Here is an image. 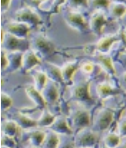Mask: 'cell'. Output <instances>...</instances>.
Returning <instances> with one entry per match:
<instances>
[{
	"mask_svg": "<svg viewBox=\"0 0 126 148\" xmlns=\"http://www.w3.org/2000/svg\"><path fill=\"white\" fill-rule=\"evenodd\" d=\"M70 99L87 108L94 104L95 102L90 94V78L86 76L79 77L78 81L72 83L70 90Z\"/></svg>",
	"mask_w": 126,
	"mask_h": 148,
	"instance_id": "6da1fadb",
	"label": "cell"
},
{
	"mask_svg": "<svg viewBox=\"0 0 126 148\" xmlns=\"http://www.w3.org/2000/svg\"><path fill=\"white\" fill-rule=\"evenodd\" d=\"M67 120L74 134L83 128L90 127L92 125L88 109L77 103H76V105L70 109Z\"/></svg>",
	"mask_w": 126,
	"mask_h": 148,
	"instance_id": "7a4b0ae2",
	"label": "cell"
},
{
	"mask_svg": "<svg viewBox=\"0 0 126 148\" xmlns=\"http://www.w3.org/2000/svg\"><path fill=\"white\" fill-rule=\"evenodd\" d=\"M29 48L36 52L41 59H46L53 55L55 51L54 43L43 33L29 34Z\"/></svg>",
	"mask_w": 126,
	"mask_h": 148,
	"instance_id": "3957f363",
	"label": "cell"
},
{
	"mask_svg": "<svg viewBox=\"0 0 126 148\" xmlns=\"http://www.w3.org/2000/svg\"><path fill=\"white\" fill-rule=\"evenodd\" d=\"M75 147H97L100 140V134L92 127H86L75 133Z\"/></svg>",
	"mask_w": 126,
	"mask_h": 148,
	"instance_id": "277c9868",
	"label": "cell"
},
{
	"mask_svg": "<svg viewBox=\"0 0 126 148\" xmlns=\"http://www.w3.org/2000/svg\"><path fill=\"white\" fill-rule=\"evenodd\" d=\"M2 50L6 51H25L29 49V40L27 38H20L4 31L1 37Z\"/></svg>",
	"mask_w": 126,
	"mask_h": 148,
	"instance_id": "5b68a950",
	"label": "cell"
},
{
	"mask_svg": "<svg viewBox=\"0 0 126 148\" xmlns=\"http://www.w3.org/2000/svg\"><path fill=\"white\" fill-rule=\"evenodd\" d=\"M62 16L66 23L70 27L81 33H86L89 29L88 21H87L82 14L78 10H72L66 8L63 11Z\"/></svg>",
	"mask_w": 126,
	"mask_h": 148,
	"instance_id": "8992f818",
	"label": "cell"
},
{
	"mask_svg": "<svg viewBox=\"0 0 126 148\" xmlns=\"http://www.w3.org/2000/svg\"><path fill=\"white\" fill-rule=\"evenodd\" d=\"M125 38L124 30L119 29L115 33H110L107 34L103 36H102L99 40L92 46V48L88 53H92L93 51H100L104 53H109L110 49L113 46L120 40H123Z\"/></svg>",
	"mask_w": 126,
	"mask_h": 148,
	"instance_id": "52a82bcc",
	"label": "cell"
},
{
	"mask_svg": "<svg viewBox=\"0 0 126 148\" xmlns=\"http://www.w3.org/2000/svg\"><path fill=\"white\" fill-rule=\"evenodd\" d=\"M114 112L108 108H101L96 112L92 121V128L99 134L106 131L114 120Z\"/></svg>",
	"mask_w": 126,
	"mask_h": 148,
	"instance_id": "ba28073f",
	"label": "cell"
},
{
	"mask_svg": "<svg viewBox=\"0 0 126 148\" xmlns=\"http://www.w3.org/2000/svg\"><path fill=\"white\" fill-rule=\"evenodd\" d=\"M14 19L28 24L31 29L38 26L41 23L40 16L30 7H23L18 9L14 15Z\"/></svg>",
	"mask_w": 126,
	"mask_h": 148,
	"instance_id": "9c48e42d",
	"label": "cell"
},
{
	"mask_svg": "<svg viewBox=\"0 0 126 148\" xmlns=\"http://www.w3.org/2000/svg\"><path fill=\"white\" fill-rule=\"evenodd\" d=\"M93 62L99 65L101 69L110 76H115L116 70L114 66L113 58L109 53H104L100 51H93L90 53Z\"/></svg>",
	"mask_w": 126,
	"mask_h": 148,
	"instance_id": "30bf717a",
	"label": "cell"
},
{
	"mask_svg": "<svg viewBox=\"0 0 126 148\" xmlns=\"http://www.w3.org/2000/svg\"><path fill=\"white\" fill-rule=\"evenodd\" d=\"M107 23V15L106 11L98 9L94 10L91 13L90 18L88 20V26L91 31L99 36L102 33V29Z\"/></svg>",
	"mask_w": 126,
	"mask_h": 148,
	"instance_id": "8fae6325",
	"label": "cell"
},
{
	"mask_svg": "<svg viewBox=\"0 0 126 148\" xmlns=\"http://www.w3.org/2000/svg\"><path fill=\"white\" fill-rule=\"evenodd\" d=\"M31 27L24 22L15 19L9 21L5 25V31L20 38H27L29 36Z\"/></svg>",
	"mask_w": 126,
	"mask_h": 148,
	"instance_id": "7c38bea8",
	"label": "cell"
},
{
	"mask_svg": "<svg viewBox=\"0 0 126 148\" xmlns=\"http://www.w3.org/2000/svg\"><path fill=\"white\" fill-rule=\"evenodd\" d=\"M41 94L45 99L47 106H52L55 105L59 99V88L58 83H55L54 81L48 80V82L45 86V88L42 89Z\"/></svg>",
	"mask_w": 126,
	"mask_h": 148,
	"instance_id": "4fadbf2b",
	"label": "cell"
},
{
	"mask_svg": "<svg viewBox=\"0 0 126 148\" xmlns=\"http://www.w3.org/2000/svg\"><path fill=\"white\" fill-rule=\"evenodd\" d=\"M60 136H72L73 134L72 128L67 120V117L64 115H56L53 123L48 127Z\"/></svg>",
	"mask_w": 126,
	"mask_h": 148,
	"instance_id": "5bb4252c",
	"label": "cell"
},
{
	"mask_svg": "<svg viewBox=\"0 0 126 148\" xmlns=\"http://www.w3.org/2000/svg\"><path fill=\"white\" fill-rule=\"evenodd\" d=\"M42 60L37 56L36 52L31 50L30 48L24 51L22 57V66H21V72L22 73H29L36 66L41 63Z\"/></svg>",
	"mask_w": 126,
	"mask_h": 148,
	"instance_id": "9a60e30c",
	"label": "cell"
},
{
	"mask_svg": "<svg viewBox=\"0 0 126 148\" xmlns=\"http://www.w3.org/2000/svg\"><path fill=\"white\" fill-rule=\"evenodd\" d=\"M122 92V89L112 85L109 82L103 81L100 82L96 86V93L99 99H105L109 97H114L115 95L120 94Z\"/></svg>",
	"mask_w": 126,
	"mask_h": 148,
	"instance_id": "2e32d148",
	"label": "cell"
},
{
	"mask_svg": "<svg viewBox=\"0 0 126 148\" xmlns=\"http://www.w3.org/2000/svg\"><path fill=\"white\" fill-rule=\"evenodd\" d=\"M48 78L51 81H54L55 83H58L59 85H65L66 83L63 79L62 69L54 63L44 62V70Z\"/></svg>",
	"mask_w": 126,
	"mask_h": 148,
	"instance_id": "e0dca14e",
	"label": "cell"
},
{
	"mask_svg": "<svg viewBox=\"0 0 126 148\" xmlns=\"http://www.w3.org/2000/svg\"><path fill=\"white\" fill-rule=\"evenodd\" d=\"M25 92L28 97L35 103L36 110H45L46 109V103L41 94V92L38 91L34 85H27L25 87Z\"/></svg>",
	"mask_w": 126,
	"mask_h": 148,
	"instance_id": "ac0fdd59",
	"label": "cell"
},
{
	"mask_svg": "<svg viewBox=\"0 0 126 148\" xmlns=\"http://www.w3.org/2000/svg\"><path fill=\"white\" fill-rule=\"evenodd\" d=\"M12 119L17 122V124L21 130H28L34 129V128L38 127L37 120L30 118V116H29L23 112H17V113L14 114Z\"/></svg>",
	"mask_w": 126,
	"mask_h": 148,
	"instance_id": "d6986e66",
	"label": "cell"
},
{
	"mask_svg": "<svg viewBox=\"0 0 126 148\" xmlns=\"http://www.w3.org/2000/svg\"><path fill=\"white\" fill-rule=\"evenodd\" d=\"M24 51H7V57L9 61V66L6 70L8 73H14L16 70L21 69L22 66V57Z\"/></svg>",
	"mask_w": 126,
	"mask_h": 148,
	"instance_id": "ffe728a7",
	"label": "cell"
},
{
	"mask_svg": "<svg viewBox=\"0 0 126 148\" xmlns=\"http://www.w3.org/2000/svg\"><path fill=\"white\" fill-rule=\"evenodd\" d=\"M79 66H80V62L77 60L67 62L62 65L61 69H62L63 79L66 84L72 83L74 73H76Z\"/></svg>",
	"mask_w": 126,
	"mask_h": 148,
	"instance_id": "44dd1931",
	"label": "cell"
},
{
	"mask_svg": "<svg viewBox=\"0 0 126 148\" xmlns=\"http://www.w3.org/2000/svg\"><path fill=\"white\" fill-rule=\"evenodd\" d=\"M26 131H27L28 140L29 142V145L40 148L45 140L46 132L41 129H37V128L28 130Z\"/></svg>",
	"mask_w": 126,
	"mask_h": 148,
	"instance_id": "7402d4cb",
	"label": "cell"
},
{
	"mask_svg": "<svg viewBox=\"0 0 126 148\" xmlns=\"http://www.w3.org/2000/svg\"><path fill=\"white\" fill-rule=\"evenodd\" d=\"M20 130L21 129L18 126L17 122L13 119L3 120L1 123V132H2V134L8 135L9 136L15 137L17 135H18Z\"/></svg>",
	"mask_w": 126,
	"mask_h": 148,
	"instance_id": "603a6c76",
	"label": "cell"
},
{
	"mask_svg": "<svg viewBox=\"0 0 126 148\" xmlns=\"http://www.w3.org/2000/svg\"><path fill=\"white\" fill-rule=\"evenodd\" d=\"M126 11V4L116 3V2H110V4L108 9V18L112 19L120 18Z\"/></svg>",
	"mask_w": 126,
	"mask_h": 148,
	"instance_id": "cb8c5ba5",
	"label": "cell"
},
{
	"mask_svg": "<svg viewBox=\"0 0 126 148\" xmlns=\"http://www.w3.org/2000/svg\"><path fill=\"white\" fill-rule=\"evenodd\" d=\"M61 136H62L49 130L46 132L45 140L40 148H57L61 142Z\"/></svg>",
	"mask_w": 126,
	"mask_h": 148,
	"instance_id": "d4e9b609",
	"label": "cell"
},
{
	"mask_svg": "<svg viewBox=\"0 0 126 148\" xmlns=\"http://www.w3.org/2000/svg\"><path fill=\"white\" fill-rule=\"evenodd\" d=\"M55 116L54 114H52L48 109H45L42 110V113L40 116V118L37 120V125L39 128H43L46 127L48 128L55 119Z\"/></svg>",
	"mask_w": 126,
	"mask_h": 148,
	"instance_id": "484cf974",
	"label": "cell"
},
{
	"mask_svg": "<svg viewBox=\"0 0 126 148\" xmlns=\"http://www.w3.org/2000/svg\"><path fill=\"white\" fill-rule=\"evenodd\" d=\"M32 77H33L34 82H35V85H34L35 88L38 91L41 92L49 80L46 73L44 71H40V70L34 71L32 73Z\"/></svg>",
	"mask_w": 126,
	"mask_h": 148,
	"instance_id": "4316f807",
	"label": "cell"
},
{
	"mask_svg": "<svg viewBox=\"0 0 126 148\" xmlns=\"http://www.w3.org/2000/svg\"><path fill=\"white\" fill-rule=\"evenodd\" d=\"M79 68L81 73L88 78H90L91 76H94V73H97L98 69H101L99 65L92 61H86L82 62L79 66Z\"/></svg>",
	"mask_w": 126,
	"mask_h": 148,
	"instance_id": "83f0119b",
	"label": "cell"
},
{
	"mask_svg": "<svg viewBox=\"0 0 126 148\" xmlns=\"http://www.w3.org/2000/svg\"><path fill=\"white\" fill-rule=\"evenodd\" d=\"M122 140V137L117 132H110L106 134L103 138V143L108 148H116Z\"/></svg>",
	"mask_w": 126,
	"mask_h": 148,
	"instance_id": "f1b7e54d",
	"label": "cell"
},
{
	"mask_svg": "<svg viewBox=\"0 0 126 148\" xmlns=\"http://www.w3.org/2000/svg\"><path fill=\"white\" fill-rule=\"evenodd\" d=\"M110 2V0H88V9L92 12L98 9L108 11Z\"/></svg>",
	"mask_w": 126,
	"mask_h": 148,
	"instance_id": "f546056e",
	"label": "cell"
},
{
	"mask_svg": "<svg viewBox=\"0 0 126 148\" xmlns=\"http://www.w3.org/2000/svg\"><path fill=\"white\" fill-rule=\"evenodd\" d=\"M64 6L72 10H77L81 8L88 9V0H66Z\"/></svg>",
	"mask_w": 126,
	"mask_h": 148,
	"instance_id": "4dcf8cb0",
	"label": "cell"
},
{
	"mask_svg": "<svg viewBox=\"0 0 126 148\" xmlns=\"http://www.w3.org/2000/svg\"><path fill=\"white\" fill-rule=\"evenodd\" d=\"M12 98L6 92H1V108L2 110H7L12 106Z\"/></svg>",
	"mask_w": 126,
	"mask_h": 148,
	"instance_id": "1f68e13d",
	"label": "cell"
},
{
	"mask_svg": "<svg viewBox=\"0 0 126 148\" xmlns=\"http://www.w3.org/2000/svg\"><path fill=\"white\" fill-rule=\"evenodd\" d=\"M16 141L14 137L9 136L8 135L2 134L1 135V146H5L11 148H15L16 147Z\"/></svg>",
	"mask_w": 126,
	"mask_h": 148,
	"instance_id": "d6a6232c",
	"label": "cell"
},
{
	"mask_svg": "<svg viewBox=\"0 0 126 148\" xmlns=\"http://www.w3.org/2000/svg\"><path fill=\"white\" fill-rule=\"evenodd\" d=\"M72 136H65L64 140L61 138L60 145L57 148H75V143H74V139L70 138Z\"/></svg>",
	"mask_w": 126,
	"mask_h": 148,
	"instance_id": "836d02e7",
	"label": "cell"
},
{
	"mask_svg": "<svg viewBox=\"0 0 126 148\" xmlns=\"http://www.w3.org/2000/svg\"><path fill=\"white\" fill-rule=\"evenodd\" d=\"M117 133L121 137L126 136V117L121 118L117 125Z\"/></svg>",
	"mask_w": 126,
	"mask_h": 148,
	"instance_id": "e575fe53",
	"label": "cell"
},
{
	"mask_svg": "<svg viewBox=\"0 0 126 148\" xmlns=\"http://www.w3.org/2000/svg\"><path fill=\"white\" fill-rule=\"evenodd\" d=\"M9 66V61L7 57V51L4 50H1V67L2 71L6 72Z\"/></svg>",
	"mask_w": 126,
	"mask_h": 148,
	"instance_id": "d590c367",
	"label": "cell"
},
{
	"mask_svg": "<svg viewBox=\"0 0 126 148\" xmlns=\"http://www.w3.org/2000/svg\"><path fill=\"white\" fill-rule=\"evenodd\" d=\"M65 2H66V0H53V2H52V4H51V8L50 9V11L51 12H56V11H58V9L65 3Z\"/></svg>",
	"mask_w": 126,
	"mask_h": 148,
	"instance_id": "8d00e7d4",
	"label": "cell"
},
{
	"mask_svg": "<svg viewBox=\"0 0 126 148\" xmlns=\"http://www.w3.org/2000/svg\"><path fill=\"white\" fill-rule=\"evenodd\" d=\"M11 0H1V11L6 12L9 8V3Z\"/></svg>",
	"mask_w": 126,
	"mask_h": 148,
	"instance_id": "74e56055",
	"label": "cell"
},
{
	"mask_svg": "<svg viewBox=\"0 0 126 148\" xmlns=\"http://www.w3.org/2000/svg\"><path fill=\"white\" fill-rule=\"evenodd\" d=\"M118 60H119L123 64L126 66V48L125 49H124V51H121V52L118 54Z\"/></svg>",
	"mask_w": 126,
	"mask_h": 148,
	"instance_id": "f35d334b",
	"label": "cell"
},
{
	"mask_svg": "<svg viewBox=\"0 0 126 148\" xmlns=\"http://www.w3.org/2000/svg\"><path fill=\"white\" fill-rule=\"evenodd\" d=\"M120 21H121V25L124 28V33H126V11L125 13L123 14V16L120 18Z\"/></svg>",
	"mask_w": 126,
	"mask_h": 148,
	"instance_id": "ab89813d",
	"label": "cell"
},
{
	"mask_svg": "<svg viewBox=\"0 0 126 148\" xmlns=\"http://www.w3.org/2000/svg\"><path fill=\"white\" fill-rule=\"evenodd\" d=\"M48 0H31V3L36 5V6H40L41 4H43L44 3L47 2Z\"/></svg>",
	"mask_w": 126,
	"mask_h": 148,
	"instance_id": "60d3db41",
	"label": "cell"
},
{
	"mask_svg": "<svg viewBox=\"0 0 126 148\" xmlns=\"http://www.w3.org/2000/svg\"><path fill=\"white\" fill-rule=\"evenodd\" d=\"M120 83H122L124 87H126V71L124 72L120 76Z\"/></svg>",
	"mask_w": 126,
	"mask_h": 148,
	"instance_id": "b9f144b4",
	"label": "cell"
},
{
	"mask_svg": "<svg viewBox=\"0 0 126 148\" xmlns=\"http://www.w3.org/2000/svg\"><path fill=\"white\" fill-rule=\"evenodd\" d=\"M124 140H121L120 144L118 145V147L116 148H126V136L125 137H122Z\"/></svg>",
	"mask_w": 126,
	"mask_h": 148,
	"instance_id": "7bdbcfd3",
	"label": "cell"
},
{
	"mask_svg": "<svg viewBox=\"0 0 126 148\" xmlns=\"http://www.w3.org/2000/svg\"><path fill=\"white\" fill-rule=\"evenodd\" d=\"M111 2H116V3H124L126 4V0H110Z\"/></svg>",
	"mask_w": 126,
	"mask_h": 148,
	"instance_id": "ee69618b",
	"label": "cell"
},
{
	"mask_svg": "<svg viewBox=\"0 0 126 148\" xmlns=\"http://www.w3.org/2000/svg\"><path fill=\"white\" fill-rule=\"evenodd\" d=\"M98 148H108V147H106V146H105L103 143H102L101 145H99V147Z\"/></svg>",
	"mask_w": 126,
	"mask_h": 148,
	"instance_id": "f6af8a7d",
	"label": "cell"
},
{
	"mask_svg": "<svg viewBox=\"0 0 126 148\" xmlns=\"http://www.w3.org/2000/svg\"><path fill=\"white\" fill-rule=\"evenodd\" d=\"M25 148H40V147H34V146H32V145H29V146H27Z\"/></svg>",
	"mask_w": 126,
	"mask_h": 148,
	"instance_id": "bcb514c9",
	"label": "cell"
},
{
	"mask_svg": "<svg viewBox=\"0 0 126 148\" xmlns=\"http://www.w3.org/2000/svg\"><path fill=\"white\" fill-rule=\"evenodd\" d=\"M1 148H11L9 147H5V146H1Z\"/></svg>",
	"mask_w": 126,
	"mask_h": 148,
	"instance_id": "7dc6e473",
	"label": "cell"
},
{
	"mask_svg": "<svg viewBox=\"0 0 126 148\" xmlns=\"http://www.w3.org/2000/svg\"><path fill=\"white\" fill-rule=\"evenodd\" d=\"M75 148H97V147H75Z\"/></svg>",
	"mask_w": 126,
	"mask_h": 148,
	"instance_id": "c3c4849f",
	"label": "cell"
}]
</instances>
